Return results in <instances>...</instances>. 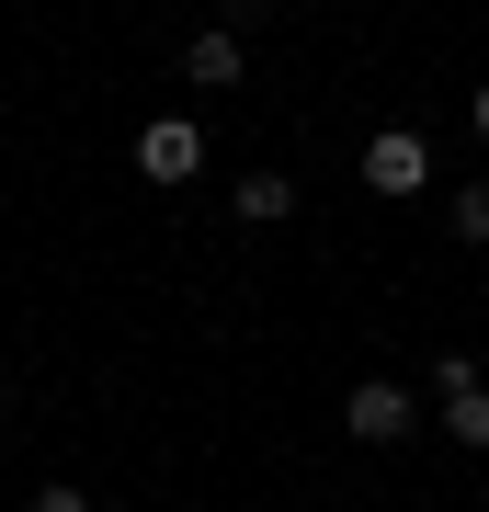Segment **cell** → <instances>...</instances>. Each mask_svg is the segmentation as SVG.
Listing matches in <instances>:
<instances>
[{
  "mask_svg": "<svg viewBox=\"0 0 489 512\" xmlns=\"http://www.w3.org/2000/svg\"><path fill=\"white\" fill-rule=\"evenodd\" d=\"M239 69H251V57H239V35H228V23L182 46V80H194V92H239Z\"/></svg>",
  "mask_w": 489,
  "mask_h": 512,
  "instance_id": "cell-4",
  "label": "cell"
},
{
  "mask_svg": "<svg viewBox=\"0 0 489 512\" xmlns=\"http://www.w3.org/2000/svg\"><path fill=\"white\" fill-rule=\"evenodd\" d=\"M137 171H148V183H194V171H205V137L182 126V114H160V126L137 137Z\"/></svg>",
  "mask_w": 489,
  "mask_h": 512,
  "instance_id": "cell-3",
  "label": "cell"
},
{
  "mask_svg": "<svg viewBox=\"0 0 489 512\" xmlns=\"http://www.w3.org/2000/svg\"><path fill=\"white\" fill-rule=\"evenodd\" d=\"M91 512H126V501H91Z\"/></svg>",
  "mask_w": 489,
  "mask_h": 512,
  "instance_id": "cell-10",
  "label": "cell"
},
{
  "mask_svg": "<svg viewBox=\"0 0 489 512\" xmlns=\"http://www.w3.org/2000/svg\"><path fill=\"white\" fill-rule=\"evenodd\" d=\"M35 512H91V501L69 490V478H46V490H35Z\"/></svg>",
  "mask_w": 489,
  "mask_h": 512,
  "instance_id": "cell-8",
  "label": "cell"
},
{
  "mask_svg": "<svg viewBox=\"0 0 489 512\" xmlns=\"http://www.w3.org/2000/svg\"><path fill=\"white\" fill-rule=\"evenodd\" d=\"M421 183H433V148H421L410 126L364 137V194H387V205H399V194H421Z\"/></svg>",
  "mask_w": 489,
  "mask_h": 512,
  "instance_id": "cell-1",
  "label": "cell"
},
{
  "mask_svg": "<svg viewBox=\"0 0 489 512\" xmlns=\"http://www.w3.org/2000/svg\"><path fill=\"white\" fill-rule=\"evenodd\" d=\"M342 433L353 444H410V387L399 376H364L353 399H342Z\"/></svg>",
  "mask_w": 489,
  "mask_h": 512,
  "instance_id": "cell-2",
  "label": "cell"
},
{
  "mask_svg": "<svg viewBox=\"0 0 489 512\" xmlns=\"http://www.w3.org/2000/svg\"><path fill=\"white\" fill-rule=\"evenodd\" d=\"M455 239H489V183H455Z\"/></svg>",
  "mask_w": 489,
  "mask_h": 512,
  "instance_id": "cell-7",
  "label": "cell"
},
{
  "mask_svg": "<svg viewBox=\"0 0 489 512\" xmlns=\"http://www.w3.org/2000/svg\"><path fill=\"white\" fill-rule=\"evenodd\" d=\"M0 410H12V387H0Z\"/></svg>",
  "mask_w": 489,
  "mask_h": 512,
  "instance_id": "cell-11",
  "label": "cell"
},
{
  "mask_svg": "<svg viewBox=\"0 0 489 512\" xmlns=\"http://www.w3.org/2000/svg\"><path fill=\"white\" fill-rule=\"evenodd\" d=\"M444 433L467 444V456H489V387L467 376V387H444Z\"/></svg>",
  "mask_w": 489,
  "mask_h": 512,
  "instance_id": "cell-6",
  "label": "cell"
},
{
  "mask_svg": "<svg viewBox=\"0 0 489 512\" xmlns=\"http://www.w3.org/2000/svg\"><path fill=\"white\" fill-rule=\"evenodd\" d=\"M467 114H478V137H489V80H478V103H467Z\"/></svg>",
  "mask_w": 489,
  "mask_h": 512,
  "instance_id": "cell-9",
  "label": "cell"
},
{
  "mask_svg": "<svg viewBox=\"0 0 489 512\" xmlns=\"http://www.w3.org/2000/svg\"><path fill=\"white\" fill-rule=\"evenodd\" d=\"M239 217H251V228H273V217H296V183H285V171H239Z\"/></svg>",
  "mask_w": 489,
  "mask_h": 512,
  "instance_id": "cell-5",
  "label": "cell"
}]
</instances>
